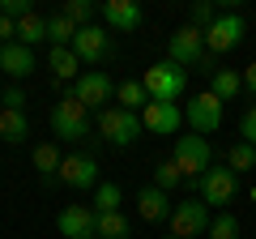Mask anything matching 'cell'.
<instances>
[{"mask_svg": "<svg viewBox=\"0 0 256 239\" xmlns=\"http://www.w3.org/2000/svg\"><path fill=\"white\" fill-rule=\"evenodd\" d=\"M77 64H82V60H77L73 47H52V52H47V68L56 73V82H77V77H82Z\"/></svg>", "mask_w": 256, "mask_h": 239, "instance_id": "d6986e66", "label": "cell"}, {"mask_svg": "<svg viewBox=\"0 0 256 239\" xmlns=\"http://www.w3.org/2000/svg\"><path fill=\"white\" fill-rule=\"evenodd\" d=\"M120 201H124V188H120L116 180H102V184L94 188V210L98 214H116Z\"/></svg>", "mask_w": 256, "mask_h": 239, "instance_id": "484cf974", "label": "cell"}, {"mask_svg": "<svg viewBox=\"0 0 256 239\" xmlns=\"http://www.w3.org/2000/svg\"><path fill=\"white\" fill-rule=\"evenodd\" d=\"M141 86H146L150 102H175V98L184 94V86H188V73H184L175 60H158V64L146 68Z\"/></svg>", "mask_w": 256, "mask_h": 239, "instance_id": "7a4b0ae2", "label": "cell"}, {"mask_svg": "<svg viewBox=\"0 0 256 239\" xmlns=\"http://www.w3.org/2000/svg\"><path fill=\"white\" fill-rule=\"evenodd\" d=\"M171 210H175V205H171V196H166L162 188L146 184V188L137 192V214H141L146 222H166V218H171Z\"/></svg>", "mask_w": 256, "mask_h": 239, "instance_id": "e0dca14e", "label": "cell"}, {"mask_svg": "<svg viewBox=\"0 0 256 239\" xmlns=\"http://www.w3.org/2000/svg\"><path fill=\"white\" fill-rule=\"evenodd\" d=\"M180 102H150L146 111H141V124H146V132H154V137H175L180 132Z\"/></svg>", "mask_w": 256, "mask_h": 239, "instance_id": "9a60e30c", "label": "cell"}, {"mask_svg": "<svg viewBox=\"0 0 256 239\" xmlns=\"http://www.w3.org/2000/svg\"><path fill=\"white\" fill-rule=\"evenodd\" d=\"M60 13H64L68 22H73L77 30H82V26H90V18H94L98 9H94L90 0H64V4H60Z\"/></svg>", "mask_w": 256, "mask_h": 239, "instance_id": "f1b7e54d", "label": "cell"}, {"mask_svg": "<svg viewBox=\"0 0 256 239\" xmlns=\"http://www.w3.org/2000/svg\"><path fill=\"white\" fill-rule=\"evenodd\" d=\"M210 239H239V218L230 210H218L210 222Z\"/></svg>", "mask_w": 256, "mask_h": 239, "instance_id": "83f0119b", "label": "cell"}, {"mask_svg": "<svg viewBox=\"0 0 256 239\" xmlns=\"http://www.w3.org/2000/svg\"><path fill=\"white\" fill-rule=\"evenodd\" d=\"M210 94L222 98V102L239 98V94H244V73H235V68H218V73L210 77Z\"/></svg>", "mask_w": 256, "mask_h": 239, "instance_id": "44dd1931", "label": "cell"}, {"mask_svg": "<svg viewBox=\"0 0 256 239\" xmlns=\"http://www.w3.org/2000/svg\"><path fill=\"white\" fill-rule=\"evenodd\" d=\"M226 166H230V171H252V166H256V146H248V141H235V146H230L226 150Z\"/></svg>", "mask_w": 256, "mask_h": 239, "instance_id": "4316f807", "label": "cell"}, {"mask_svg": "<svg viewBox=\"0 0 256 239\" xmlns=\"http://www.w3.org/2000/svg\"><path fill=\"white\" fill-rule=\"evenodd\" d=\"M171 162L180 166V175H184V180H192V184H196V180H201V175L214 166V150H210V141H205V137L188 132V137H175Z\"/></svg>", "mask_w": 256, "mask_h": 239, "instance_id": "3957f363", "label": "cell"}, {"mask_svg": "<svg viewBox=\"0 0 256 239\" xmlns=\"http://www.w3.org/2000/svg\"><path fill=\"white\" fill-rule=\"evenodd\" d=\"M205 56H210V52H205V30L188 26V22L166 38V60H175L180 68H201Z\"/></svg>", "mask_w": 256, "mask_h": 239, "instance_id": "52a82bcc", "label": "cell"}, {"mask_svg": "<svg viewBox=\"0 0 256 239\" xmlns=\"http://www.w3.org/2000/svg\"><path fill=\"white\" fill-rule=\"evenodd\" d=\"M244 34H248L244 13H218V22L205 30V52L210 56H226V52H235V47L244 43Z\"/></svg>", "mask_w": 256, "mask_h": 239, "instance_id": "9c48e42d", "label": "cell"}, {"mask_svg": "<svg viewBox=\"0 0 256 239\" xmlns=\"http://www.w3.org/2000/svg\"><path fill=\"white\" fill-rule=\"evenodd\" d=\"M222 111H226V102L214 98L210 90L196 94V98H188V107H184V120H188V128L196 132V137H210V132L222 128Z\"/></svg>", "mask_w": 256, "mask_h": 239, "instance_id": "30bf717a", "label": "cell"}, {"mask_svg": "<svg viewBox=\"0 0 256 239\" xmlns=\"http://www.w3.org/2000/svg\"><path fill=\"white\" fill-rule=\"evenodd\" d=\"M98 18H102V26H107L111 34H132V30H141L146 13H141L137 0H102Z\"/></svg>", "mask_w": 256, "mask_h": 239, "instance_id": "7c38bea8", "label": "cell"}, {"mask_svg": "<svg viewBox=\"0 0 256 239\" xmlns=\"http://www.w3.org/2000/svg\"><path fill=\"white\" fill-rule=\"evenodd\" d=\"M56 230H60L64 239H94V230H98V210H94V205H64V210L56 214Z\"/></svg>", "mask_w": 256, "mask_h": 239, "instance_id": "4fadbf2b", "label": "cell"}, {"mask_svg": "<svg viewBox=\"0 0 256 239\" xmlns=\"http://www.w3.org/2000/svg\"><path fill=\"white\" fill-rule=\"evenodd\" d=\"M73 98L82 102L86 111H107L116 90H111V77L102 68H82V77L73 82Z\"/></svg>", "mask_w": 256, "mask_h": 239, "instance_id": "ba28073f", "label": "cell"}, {"mask_svg": "<svg viewBox=\"0 0 256 239\" xmlns=\"http://www.w3.org/2000/svg\"><path fill=\"white\" fill-rule=\"evenodd\" d=\"M239 141L256 146V107H248V111H244V120H239Z\"/></svg>", "mask_w": 256, "mask_h": 239, "instance_id": "d6a6232c", "label": "cell"}, {"mask_svg": "<svg viewBox=\"0 0 256 239\" xmlns=\"http://www.w3.org/2000/svg\"><path fill=\"white\" fill-rule=\"evenodd\" d=\"M73 38H77V26L64 13H52L47 18V43L52 47H73Z\"/></svg>", "mask_w": 256, "mask_h": 239, "instance_id": "d4e9b609", "label": "cell"}, {"mask_svg": "<svg viewBox=\"0 0 256 239\" xmlns=\"http://www.w3.org/2000/svg\"><path fill=\"white\" fill-rule=\"evenodd\" d=\"M235 188H239V175L230 171L226 162H222V166H210V171L196 180V192H201L205 205H230Z\"/></svg>", "mask_w": 256, "mask_h": 239, "instance_id": "8fae6325", "label": "cell"}, {"mask_svg": "<svg viewBox=\"0 0 256 239\" xmlns=\"http://www.w3.org/2000/svg\"><path fill=\"white\" fill-rule=\"evenodd\" d=\"M252 201H256V188H252Z\"/></svg>", "mask_w": 256, "mask_h": 239, "instance_id": "8d00e7d4", "label": "cell"}, {"mask_svg": "<svg viewBox=\"0 0 256 239\" xmlns=\"http://www.w3.org/2000/svg\"><path fill=\"white\" fill-rule=\"evenodd\" d=\"M94 128H98V137L107 141V146H116V150H124V146H132V141L146 132V124H141V116L137 111H124V107H107V111H98V120H94Z\"/></svg>", "mask_w": 256, "mask_h": 239, "instance_id": "6da1fadb", "label": "cell"}, {"mask_svg": "<svg viewBox=\"0 0 256 239\" xmlns=\"http://www.w3.org/2000/svg\"><path fill=\"white\" fill-rule=\"evenodd\" d=\"M4 43H18V22L0 13V47H4Z\"/></svg>", "mask_w": 256, "mask_h": 239, "instance_id": "836d02e7", "label": "cell"}, {"mask_svg": "<svg viewBox=\"0 0 256 239\" xmlns=\"http://www.w3.org/2000/svg\"><path fill=\"white\" fill-rule=\"evenodd\" d=\"M214 22H218V9H214L210 0H201V4H192V13H188V26H196V30H210Z\"/></svg>", "mask_w": 256, "mask_h": 239, "instance_id": "4dcf8cb0", "label": "cell"}, {"mask_svg": "<svg viewBox=\"0 0 256 239\" xmlns=\"http://www.w3.org/2000/svg\"><path fill=\"white\" fill-rule=\"evenodd\" d=\"M52 132L64 137V141H90V111H86L73 94H64L52 107Z\"/></svg>", "mask_w": 256, "mask_h": 239, "instance_id": "5b68a950", "label": "cell"}, {"mask_svg": "<svg viewBox=\"0 0 256 239\" xmlns=\"http://www.w3.org/2000/svg\"><path fill=\"white\" fill-rule=\"evenodd\" d=\"M26 137H30V120H26V111H18V107H0V141L22 146Z\"/></svg>", "mask_w": 256, "mask_h": 239, "instance_id": "ac0fdd59", "label": "cell"}, {"mask_svg": "<svg viewBox=\"0 0 256 239\" xmlns=\"http://www.w3.org/2000/svg\"><path fill=\"white\" fill-rule=\"evenodd\" d=\"M210 205L201 201V196H184L180 205L171 210V218H166V226H171L175 239H196V235H210Z\"/></svg>", "mask_w": 256, "mask_h": 239, "instance_id": "277c9868", "label": "cell"}, {"mask_svg": "<svg viewBox=\"0 0 256 239\" xmlns=\"http://www.w3.org/2000/svg\"><path fill=\"white\" fill-rule=\"evenodd\" d=\"M0 107H18V111H26V94H22L18 86H9V90H4V98H0Z\"/></svg>", "mask_w": 256, "mask_h": 239, "instance_id": "e575fe53", "label": "cell"}, {"mask_svg": "<svg viewBox=\"0 0 256 239\" xmlns=\"http://www.w3.org/2000/svg\"><path fill=\"white\" fill-rule=\"evenodd\" d=\"M0 13L13 18V22H22L26 13H34V4H30V0H0Z\"/></svg>", "mask_w": 256, "mask_h": 239, "instance_id": "1f68e13d", "label": "cell"}, {"mask_svg": "<svg viewBox=\"0 0 256 239\" xmlns=\"http://www.w3.org/2000/svg\"><path fill=\"white\" fill-rule=\"evenodd\" d=\"M244 90H248V94L256 98V60H252V64L244 68Z\"/></svg>", "mask_w": 256, "mask_h": 239, "instance_id": "d590c367", "label": "cell"}, {"mask_svg": "<svg viewBox=\"0 0 256 239\" xmlns=\"http://www.w3.org/2000/svg\"><path fill=\"white\" fill-rule=\"evenodd\" d=\"M116 107H124V111H146L150 107V94H146V86L141 82H132V77H128V82H120L116 86Z\"/></svg>", "mask_w": 256, "mask_h": 239, "instance_id": "7402d4cb", "label": "cell"}, {"mask_svg": "<svg viewBox=\"0 0 256 239\" xmlns=\"http://www.w3.org/2000/svg\"><path fill=\"white\" fill-rule=\"evenodd\" d=\"M60 184L64 188H77V192H94V188L102 184V180H98V162H94L90 154H68L60 162Z\"/></svg>", "mask_w": 256, "mask_h": 239, "instance_id": "5bb4252c", "label": "cell"}, {"mask_svg": "<svg viewBox=\"0 0 256 239\" xmlns=\"http://www.w3.org/2000/svg\"><path fill=\"white\" fill-rule=\"evenodd\" d=\"M132 235V222L124 218V214H98V230H94V239H128Z\"/></svg>", "mask_w": 256, "mask_h": 239, "instance_id": "cb8c5ba5", "label": "cell"}, {"mask_svg": "<svg viewBox=\"0 0 256 239\" xmlns=\"http://www.w3.org/2000/svg\"><path fill=\"white\" fill-rule=\"evenodd\" d=\"M166 239H175V235H166Z\"/></svg>", "mask_w": 256, "mask_h": 239, "instance_id": "74e56055", "label": "cell"}, {"mask_svg": "<svg viewBox=\"0 0 256 239\" xmlns=\"http://www.w3.org/2000/svg\"><path fill=\"white\" fill-rule=\"evenodd\" d=\"M43 38H47V18H43V13L34 9V13H26V18L18 22V43L34 52V47L43 43Z\"/></svg>", "mask_w": 256, "mask_h": 239, "instance_id": "603a6c76", "label": "cell"}, {"mask_svg": "<svg viewBox=\"0 0 256 239\" xmlns=\"http://www.w3.org/2000/svg\"><path fill=\"white\" fill-rule=\"evenodd\" d=\"M60 150L56 146H34V166H38V180H43V188H56L60 184Z\"/></svg>", "mask_w": 256, "mask_h": 239, "instance_id": "ffe728a7", "label": "cell"}, {"mask_svg": "<svg viewBox=\"0 0 256 239\" xmlns=\"http://www.w3.org/2000/svg\"><path fill=\"white\" fill-rule=\"evenodd\" d=\"M34 52L30 47H22V43H4L0 47V73L4 77H13V82H22V77H30L34 73Z\"/></svg>", "mask_w": 256, "mask_h": 239, "instance_id": "2e32d148", "label": "cell"}, {"mask_svg": "<svg viewBox=\"0 0 256 239\" xmlns=\"http://www.w3.org/2000/svg\"><path fill=\"white\" fill-rule=\"evenodd\" d=\"M73 52H77V60L82 64H90V68H102L116 56V38H111V30L107 26H82L77 30V38H73Z\"/></svg>", "mask_w": 256, "mask_h": 239, "instance_id": "8992f818", "label": "cell"}, {"mask_svg": "<svg viewBox=\"0 0 256 239\" xmlns=\"http://www.w3.org/2000/svg\"><path fill=\"white\" fill-rule=\"evenodd\" d=\"M180 180H184V175H180V166H175L171 158H166V162H158V166H154V188H162V192H171V188L180 184Z\"/></svg>", "mask_w": 256, "mask_h": 239, "instance_id": "f546056e", "label": "cell"}]
</instances>
